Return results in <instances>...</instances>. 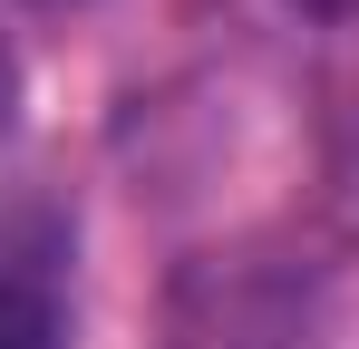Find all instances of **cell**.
I'll list each match as a JSON object with an SVG mask.
<instances>
[{"mask_svg": "<svg viewBox=\"0 0 359 349\" xmlns=\"http://www.w3.org/2000/svg\"><path fill=\"white\" fill-rule=\"evenodd\" d=\"M0 349H59V242L29 214H0Z\"/></svg>", "mask_w": 359, "mask_h": 349, "instance_id": "1", "label": "cell"}, {"mask_svg": "<svg viewBox=\"0 0 359 349\" xmlns=\"http://www.w3.org/2000/svg\"><path fill=\"white\" fill-rule=\"evenodd\" d=\"M292 10H311V20H340V29H359V0H292Z\"/></svg>", "mask_w": 359, "mask_h": 349, "instance_id": "2", "label": "cell"}]
</instances>
